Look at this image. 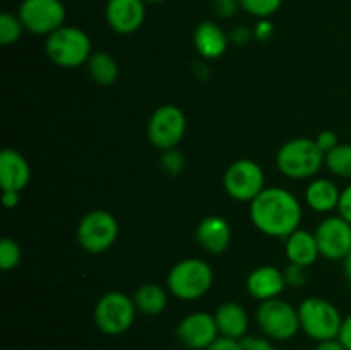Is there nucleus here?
<instances>
[{
	"mask_svg": "<svg viewBox=\"0 0 351 350\" xmlns=\"http://www.w3.org/2000/svg\"><path fill=\"white\" fill-rule=\"evenodd\" d=\"M187 130L185 113L175 105L158 106L147 122V139L161 151L175 150Z\"/></svg>",
	"mask_w": 351,
	"mask_h": 350,
	"instance_id": "9d476101",
	"label": "nucleus"
},
{
	"mask_svg": "<svg viewBox=\"0 0 351 350\" xmlns=\"http://www.w3.org/2000/svg\"><path fill=\"white\" fill-rule=\"evenodd\" d=\"M2 205L7 209H14L19 205V192L16 191H2Z\"/></svg>",
	"mask_w": 351,
	"mask_h": 350,
	"instance_id": "c9c22d12",
	"label": "nucleus"
},
{
	"mask_svg": "<svg viewBox=\"0 0 351 350\" xmlns=\"http://www.w3.org/2000/svg\"><path fill=\"white\" fill-rule=\"evenodd\" d=\"M215 321L218 326L219 336L242 340L249 329V316L247 311L237 302H223L215 311Z\"/></svg>",
	"mask_w": 351,
	"mask_h": 350,
	"instance_id": "aec40b11",
	"label": "nucleus"
},
{
	"mask_svg": "<svg viewBox=\"0 0 351 350\" xmlns=\"http://www.w3.org/2000/svg\"><path fill=\"white\" fill-rule=\"evenodd\" d=\"M47 57L62 69H75L88 64L93 54L91 38L75 26H62L48 34L45 41Z\"/></svg>",
	"mask_w": 351,
	"mask_h": 350,
	"instance_id": "20e7f679",
	"label": "nucleus"
},
{
	"mask_svg": "<svg viewBox=\"0 0 351 350\" xmlns=\"http://www.w3.org/2000/svg\"><path fill=\"white\" fill-rule=\"evenodd\" d=\"M314 350H346L343 347V343L339 342L338 338H332V340H324V342H317Z\"/></svg>",
	"mask_w": 351,
	"mask_h": 350,
	"instance_id": "e433bc0d",
	"label": "nucleus"
},
{
	"mask_svg": "<svg viewBox=\"0 0 351 350\" xmlns=\"http://www.w3.org/2000/svg\"><path fill=\"white\" fill-rule=\"evenodd\" d=\"M240 7L247 14L259 19H267L280 10L283 0H239Z\"/></svg>",
	"mask_w": 351,
	"mask_h": 350,
	"instance_id": "a878e982",
	"label": "nucleus"
},
{
	"mask_svg": "<svg viewBox=\"0 0 351 350\" xmlns=\"http://www.w3.org/2000/svg\"><path fill=\"white\" fill-rule=\"evenodd\" d=\"M250 220L261 233L278 239L300 229L302 205L283 187H266L250 202Z\"/></svg>",
	"mask_w": 351,
	"mask_h": 350,
	"instance_id": "f257e3e1",
	"label": "nucleus"
},
{
	"mask_svg": "<svg viewBox=\"0 0 351 350\" xmlns=\"http://www.w3.org/2000/svg\"><path fill=\"white\" fill-rule=\"evenodd\" d=\"M195 239L209 254H221L232 242V226L223 216L209 215L199 223Z\"/></svg>",
	"mask_w": 351,
	"mask_h": 350,
	"instance_id": "f3484780",
	"label": "nucleus"
},
{
	"mask_svg": "<svg viewBox=\"0 0 351 350\" xmlns=\"http://www.w3.org/2000/svg\"><path fill=\"white\" fill-rule=\"evenodd\" d=\"M194 47L202 58L216 60L228 48V36L215 21H204L194 31Z\"/></svg>",
	"mask_w": 351,
	"mask_h": 350,
	"instance_id": "a211bd4d",
	"label": "nucleus"
},
{
	"mask_svg": "<svg viewBox=\"0 0 351 350\" xmlns=\"http://www.w3.org/2000/svg\"><path fill=\"white\" fill-rule=\"evenodd\" d=\"M23 31L24 26L21 23L19 16H14L10 12L0 14V43L3 47H9V45H14L16 41H19Z\"/></svg>",
	"mask_w": 351,
	"mask_h": 350,
	"instance_id": "393cba45",
	"label": "nucleus"
},
{
	"mask_svg": "<svg viewBox=\"0 0 351 350\" xmlns=\"http://www.w3.org/2000/svg\"><path fill=\"white\" fill-rule=\"evenodd\" d=\"M341 191L329 178H315L305 191V202L317 213H329L338 209Z\"/></svg>",
	"mask_w": 351,
	"mask_h": 350,
	"instance_id": "412c9836",
	"label": "nucleus"
},
{
	"mask_svg": "<svg viewBox=\"0 0 351 350\" xmlns=\"http://www.w3.org/2000/svg\"><path fill=\"white\" fill-rule=\"evenodd\" d=\"M232 40L235 41V43H245L247 40H249V30L247 27H235L232 33Z\"/></svg>",
	"mask_w": 351,
	"mask_h": 350,
	"instance_id": "4c0bfd02",
	"label": "nucleus"
},
{
	"mask_svg": "<svg viewBox=\"0 0 351 350\" xmlns=\"http://www.w3.org/2000/svg\"><path fill=\"white\" fill-rule=\"evenodd\" d=\"M285 287H287L285 273L278 270L276 266H271V264H264V266L250 271L245 281V288L249 295L259 302L280 297Z\"/></svg>",
	"mask_w": 351,
	"mask_h": 350,
	"instance_id": "2eb2a0df",
	"label": "nucleus"
},
{
	"mask_svg": "<svg viewBox=\"0 0 351 350\" xmlns=\"http://www.w3.org/2000/svg\"><path fill=\"white\" fill-rule=\"evenodd\" d=\"M345 275H346V278H348V281L351 285V253L345 257Z\"/></svg>",
	"mask_w": 351,
	"mask_h": 350,
	"instance_id": "58836bf2",
	"label": "nucleus"
},
{
	"mask_svg": "<svg viewBox=\"0 0 351 350\" xmlns=\"http://www.w3.org/2000/svg\"><path fill=\"white\" fill-rule=\"evenodd\" d=\"M273 31H274V27H273V24L269 23V21L261 19L259 23H257L254 34H256L257 40H267V38H271Z\"/></svg>",
	"mask_w": 351,
	"mask_h": 350,
	"instance_id": "f704fd0d",
	"label": "nucleus"
},
{
	"mask_svg": "<svg viewBox=\"0 0 351 350\" xmlns=\"http://www.w3.org/2000/svg\"><path fill=\"white\" fill-rule=\"evenodd\" d=\"M177 340L189 350H206L219 336L215 316L208 312H191L177 325Z\"/></svg>",
	"mask_w": 351,
	"mask_h": 350,
	"instance_id": "ddd939ff",
	"label": "nucleus"
},
{
	"mask_svg": "<svg viewBox=\"0 0 351 350\" xmlns=\"http://www.w3.org/2000/svg\"><path fill=\"white\" fill-rule=\"evenodd\" d=\"M160 161H161V168H163L170 177H177V175H180L185 167L184 154L177 150L163 151V156H161Z\"/></svg>",
	"mask_w": 351,
	"mask_h": 350,
	"instance_id": "cd10ccee",
	"label": "nucleus"
},
{
	"mask_svg": "<svg viewBox=\"0 0 351 350\" xmlns=\"http://www.w3.org/2000/svg\"><path fill=\"white\" fill-rule=\"evenodd\" d=\"M206 350H243L242 342L240 340L226 338V336H218L211 345Z\"/></svg>",
	"mask_w": 351,
	"mask_h": 350,
	"instance_id": "473e14b6",
	"label": "nucleus"
},
{
	"mask_svg": "<svg viewBox=\"0 0 351 350\" xmlns=\"http://www.w3.org/2000/svg\"><path fill=\"white\" fill-rule=\"evenodd\" d=\"M137 307L134 299L123 292H108L96 302L93 319L96 328L110 336L129 331L136 319Z\"/></svg>",
	"mask_w": 351,
	"mask_h": 350,
	"instance_id": "423d86ee",
	"label": "nucleus"
},
{
	"mask_svg": "<svg viewBox=\"0 0 351 350\" xmlns=\"http://www.w3.org/2000/svg\"><path fill=\"white\" fill-rule=\"evenodd\" d=\"M264 184L266 177L263 167L257 161L247 158L233 161L223 175L226 194L240 202H252L266 189Z\"/></svg>",
	"mask_w": 351,
	"mask_h": 350,
	"instance_id": "1a4fd4ad",
	"label": "nucleus"
},
{
	"mask_svg": "<svg viewBox=\"0 0 351 350\" xmlns=\"http://www.w3.org/2000/svg\"><path fill=\"white\" fill-rule=\"evenodd\" d=\"M239 7V0H213V9H215L216 16H219L221 19H228V17L235 16Z\"/></svg>",
	"mask_w": 351,
	"mask_h": 350,
	"instance_id": "c756f323",
	"label": "nucleus"
},
{
	"mask_svg": "<svg viewBox=\"0 0 351 350\" xmlns=\"http://www.w3.org/2000/svg\"><path fill=\"white\" fill-rule=\"evenodd\" d=\"M350 134H351V122H350Z\"/></svg>",
	"mask_w": 351,
	"mask_h": 350,
	"instance_id": "a19ab883",
	"label": "nucleus"
},
{
	"mask_svg": "<svg viewBox=\"0 0 351 350\" xmlns=\"http://www.w3.org/2000/svg\"><path fill=\"white\" fill-rule=\"evenodd\" d=\"M338 340L343 343L346 350H351V312L346 318H343L341 329H339Z\"/></svg>",
	"mask_w": 351,
	"mask_h": 350,
	"instance_id": "72a5a7b5",
	"label": "nucleus"
},
{
	"mask_svg": "<svg viewBox=\"0 0 351 350\" xmlns=\"http://www.w3.org/2000/svg\"><path fill=\"white\" fill-rule=\"evenodd\" d=\"M21 23L33 34H51L65 26L67 10L60 0H23L19 5Z\"/></svg>",
	"mask_w": 351,
	"mask_h": 350,
	"instance_id": "9b49d317",
	"label": "nucleus"
},
{
	"mask_svg": "<svg viewBox=\"0 0 351 350\" xmlns=\"http://www.w3.org/2000/svg\"><path fill=\"white\" fill-rule=\"evenodd\" d=\"M315 143L321 148L322 153L328 154L329 151H332L339 144L338 134H336L335 130H322V132L315 137Z\"/></svg>",
	"mask_w": 351,
	"mask_h": 350,
	"instance_id": "7c9ffc66",
	"label": "nucleus"
},
{
	"mask_svg": "<svg viewBox=\"0 0 351 350\" xmlns=\"http://www.w3.org/2000/svg\"><path fill=\"white\" fill-rule=\"evenodd\" d=\"M240 342H242L243 350H276L271 338H267V336L247 335Z\"/></svg>",
	"mask_w": 351,
	"mask_h": 350,
	"instance_id": "c85d7f7f",
	"label": "nucleus"
},
{
	"mask_svg": "<svg viewBox=\"0 0 351 350\" xmlns=\"http://www.w3.org/2000/svg\"><path fill=\"white\" fill-rule=\"evenodd\" d=\"M108 26L119 34H132L143 26L146 17L144 0H108L105 7Z\"/></svg>",
	"mask_w": 351,
	"mask_h": 350,
	"instance_id": "4468645a",
	"label": "nucleus"
},
{
	"mask_svg": "<svg viewBox=\"0 0 351 350\" xmlns=\"http://www.w3.org/2000/svg\"><path fill=\"white\" fill-rule=\"evenodd\" d=\"M324 165L332 175L351 178V144H341L326 154Z\"/></svg>",
	"mask_w": 351,
	"mask_h": 350,
	"instance_id": "b1692460",
	"label": "nucleus"
},
{
	"mask_svg": "<svg viewBox=\"0 0 351 350\" xmlns=\"http://www.w3.org/2000/svg\"><path fill=\"white\" fill-rule=\"evenodd\" d=\"M338 211H339V216H343L346 222L351 223V184L346 185V187L341 191Z\"/></svg>",
	"mask_w": 351,
	"mask_h": 350,
	"instance_id": "2f4dec72",
	"label": "nucleus"
},
{
	"mask_svg": "<svg viewBox=\"0 0 351 350\" xmlns=\"http://www.w3.org/2000/svg\"><path fill=\"white\" fill-rule=\"evenodd\" d=\"M300 328L315 342L338 338L343 318L332 302L322 297H308L298 305Z\"/></svg>",
	"mask_w": 351,
	"mask_h": 350,
	"instance_id": "39448f33",
	"label": "nucleus"
},
{
	"mask_svg": "<svg viewBox=\"0 0 351 350\" xmlns=\"http://www.w3.org/2000/svg\"><path fill=\"white\" fill-rule=\"evenodd\" d=\"M134 304L144 316H158L167 309L168 294L161 285L144 283L134 292Z\"/></svg>",
	"mask_w": 351,
	"mask_h": 350,
	"instance_id": "4be33fe9",
	"label": "nucleus"
},
{
	"mask_svg": "<svg viewBox=\"0 0 351 350\" xmlns=\"http://www.w3.org/2000/svg\"><path fill=\"white\" fill-rule=\"evenodd\" d=\"M215 275L206 261L187 257L175 264L167 277L168 290L180 301H197L204 297L213 287Z\"/></svg>",
	"mask_w": 351,
	"mask_h": 350,
	"instance_id": "7ed1b4c3",
	"label": "nucleus"
},
{
	"mask_svg": "<svg viewBox=\"0 0 351 350\" xmlns=\"http://www.w3.org/2000/svg\"><path fill=\"white\" fill-rule=\"evenodd\" d=\"M21 256H23L21 254V247L16 240L9 239V237L0 240V268L3 271H9L12 268H16L21 263Z\"/></svg>",
	"mask_w": 351,
	"mask_h": 350,
	"instance_id": "bb28decb",
	"label": "nucleus"
},
{
	"mask_svg": "<svg viewBox=\"0 0 351 350\" xmlns=\"http://www.w3.org/2000/svg\"><path fill=\"white\" fill-rule=\"evenodd\" d=\"M319 253L329 261H345L351 253V223L343 216H328L314 232Z\"/></svg>",
	"mask_w": 351,
	"mask_h": 350,
	"instance_id": "f8f14e48",
	"label": "nucleus"
},
{
	"mask_svg": "<svg viewBox=\"0 0 351 350\" xmlns=\"http://www.w3.org/2000/svg\"><path fill=\"white\" fill-rule=\"evenodd\" d=\"M256 321L264 336L276 342L291 340L302 329L298 309L280 297L261 302L256 311Z\"/></svg>",
	"mask_w": 351,
	"mask_h": 350,
	"instance_id": "0eeeda50",
	"label": "nucleus"
},
{
	"mask_svg": "<svg viewBox=\"0 0 351 350\" xmlns=\"http://www.w3.org/2000/svg\"><path fill=\"white\" fill-rule=\"evenodd\" d=\"M285 253H287L288 261H290L293 266L300 268L312 266V264L317 261V257L321 256L314 233L302 229L295 230L291 235L287 237Z\"/></svg>",
	"mask_w": 351,
	"mask_h": 350,
	"instance_id": "6ab92c4d",
	"label": "nucleus"
},
{
	"mask_svg": "<svg viewBox=\"0 0 351 350\" xmlns=\"http://www.w3.org/2000/svg\"><path fill=\"white\" fill-rule=\"evenodd\" d=\"M326 161V154L317 146L315 139L297 137L290 139L278 150V170L288 178L302 180L317 174Z\"/></svg>",
	"mask_w": 351,
	"mask_h": 350,
	"instance_id": "f03ea898",
	"label": "nucleus"
},
{
	"mask_svg": "<svg viewBox=\"0 0 351 350\" xmlns=\"http://www.w3.org/2000/svg\"><path fill=\"white\" fill-rule=\"evenodd\" d=\"M167 0H144V3H163Z\"/></svg>",
	"mask_w": 351,
	"mask_h": 350,
	"instance_id": "ea45409f",
	"label": "nucleus"
},
{
	"mask_svg": "<svg viewBox=\"0 0 351 350\" xmlns=\"http://www.w3.org/2000/svg\"><path fill=\"white\" fill-rule=\"evenodd\" d=\"M77 242L84 250L99 254L108 250L119 237V222L105 209H93L86 213L77 225Z\"/></svg>",
	"mask_w": 351,
	"mask_h": 350,
	"instance_id": "6e6552de",
	"label": "nucleus"
},
{
	"mask_svg": "<svg viewBox=\"0 0 351 350\" xmlns=\"http://www.w3.org/2000/svg\"><path fill=\"white\" fill-rule=\"evenodd\" d=\"M31 180V168L26 158L16 150H5L0 153V185L2 191L21 192Z\"/></svg>",
	"mask_w": 351,
	"mask_h": 350,
	"instance_id": "dca6fc26",
	"label": "nucleus"
},
{
	"mask_svg": "<svg viewBox=\"0 0 351 350\" xmlns=\"http://www.w3.org/2000/svg\"><path fill=\"white\" fill-rule=\"evenodd\" d=\"M88 74L96 84L112 86L119 79V64L106 51H93L88 60Z\"/></svg>",
	"mask_w": 351,
	"mask_h": 350,
	"instance_id": "5701e85b",
	"label": "nucleus"
}]
</instances>
